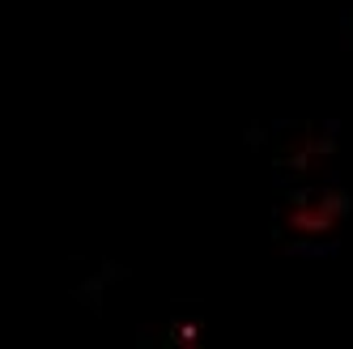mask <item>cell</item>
<instances>
[{
  "label": "cell",
  "mask_w": 353,
  "mask_h": 349,
  "mask_svg": "<svg viewBox=\"0 0 353 349\" xmlns=\"http://www.w3.org/2000/svg\"><path fill=\"white\" fill-rule=\"evenodd\" d=\"M349 213H353V196L345 188L298 179L276 205V239L294 252H323L345 230Z\"/></svg>",
  "instance_id": "obj_1"
}]
</instances>
